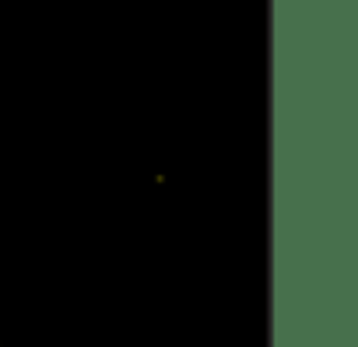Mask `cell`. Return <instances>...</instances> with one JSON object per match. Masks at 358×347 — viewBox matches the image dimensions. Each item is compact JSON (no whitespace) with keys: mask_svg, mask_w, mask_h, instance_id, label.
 <instances>
[]
</instances>
